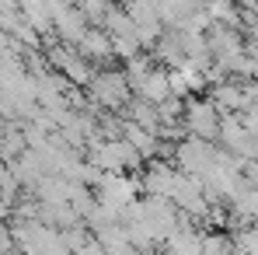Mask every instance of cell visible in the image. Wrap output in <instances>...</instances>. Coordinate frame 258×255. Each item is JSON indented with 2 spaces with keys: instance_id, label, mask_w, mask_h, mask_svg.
I'll use <instances>...</instances> for the list:
<instances>
[{
  "instance_id": "6da1fadb",
  "label": "cell",
  "mask_w": 258,
  "mask_h": 255,
  "mask_svg": "<svg viewBox=\"0 0 258 255\" xmlns=\"http://www.w3.org/2000/svg\"><path fill=\"white\" fill-rule=\"evenodd\" d=\"M185 129L192 133V136H199V140H213L220 126H223V119H220V109H216L213 101H196V105H188L185 109Z\"/></svg>"
},
{
  "instance_id": "7a4b0ae2",
  "label": "cell",
  "mask_w": 258,
  "mask_h": 255,
  "mask_svg": "<svg viewBox=\"0 0 258 255\" xmlns=\"http://www.w3.org/2000/svg\"><path fill=\"white\" fill-rule=\"evenodd\" d=\"M136 91H140V98L147 101V105H164L168 98H174L171 94V84H168V74H157V70H150L147 77H140L136 81Z\"/></svg>"
},
{
  "instance_id": "3957f363",
  "label": "cell",
  "mask_w": 258,
  "mask_h": 255,
  "mask_svg": "<svg viewBox=\"0 0 258 255\" xmlns=\"http://www.w3.org/2000/svg\"><path fill=\"white\" fill-rule=\"evenodd\" d=\"M94 91H98V98H101V105H119L122 98H126V91H129V84H126V77L122 74H105L98 84H94Z\"/></svg>"
},
{
  "instance_id": "277c9868",
  "label": "cell",
  "mask_w": 258,
  "mask_h": 255,
  "mask_svg": "<svg viewBox=\"0 0 258 255\" xmlns=\"http://www.w3.org/2000/svg\"><path fill=\"white\" fill-rule=\"evenodd\" d=\"M171 241V255H203V234H196L188 224L168 234Z\"/></svg>"
},
{
  "instance_id": "5b68a950",
  "label": "cell",
  "mask_w": 258,
  "mask_h": 255,
  "mask_svg": "<svg viewBox=\"0 0 258 255\" xmlns=\"http://www.w3.org/2000/svg\"><path fill=\"white\" fill-rule=\"evenodd\" d=\"M81 42L87 45V56H98V60H108L115 49H112V39H108V32L101 35V32H87Z\"/></svg>"
}]
</instances>
